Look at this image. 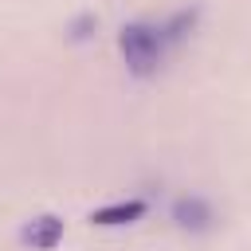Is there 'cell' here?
Here are the masks:
<instances>
[{"label":"cell","mask_w":251,"mask_h":251,"mask_svg":"<svg viewBox=\"0 0 251 251\" xmlns=\"http://www.w3.org/2000/svg\"><path fill=\"white\" fill-rule=\"evenodd\" d=\"M161 43H165V35H161L157 27H149V24H126V27L118 31L122 59H126V67H129L133 75L157 71V63H161Z\"/></svg>","instance_id":"cell-1"},{"label":"cell","mask_w":251,"mask_h":251,"mask_svg":"<svg viewBox=\"0 0 251 251\" xmlns=\"http://www.w3.org/2000/svg\"><path fill=\"white\" fill-rule=\"evenodd\" d=\"M20 239H24L31 251H51V247L63 239V220H55V216H35L31 224H24Z\"/></svg>","instance_id":"cell-2"},{"label":"cell","mask_w":251,"mask_h":251,"mask_svg":"<svg viewBox=\"0 0 251 251\" xmlns=\"http://www.w3.org/2000/svg\"><path fill=\"white\" fill-rule=\"evenodd\" d=\"M145 212H149L145 200H118V204H106V208L90 212V224H98V227H122V224L141 220Z\"/></svg>","instance_id":"cell-3"}]
</instances>
